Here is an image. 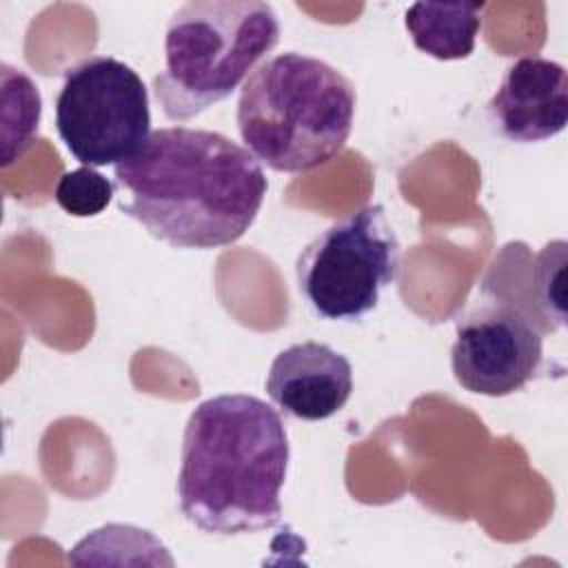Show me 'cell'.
Instances as JSON below:
<instances>
[{
    "label": "cell",
    "instance_id": "obj_10",
    "mask_svg": "<svg viewBox=\"0 0 568 568\" xmlns=\"http://www.w3.org/2000/svg\"><path fill=\"white\" fill-rule=\"evenodd\" d=\"M484 2H413L404 27L413 44L435 60H464L475 51Z\"/></svg>",
    "mask_w": 568,
    "mask_h": 568
},
{
    "label": "cell",
    "instance_id": "obj_11",
    "mask_svg": "<svg viewBox=\"0 0 568 568\" xmlns=\"http://www.w3.org/2000/svg\"><path fill=\"white\" fill-rule=\"evenodd\" d=\"M2 164L9 166L29 149L42 109L33 80L9 64H2Z\"/></svg>",
    "mask_w": 568,
    "mask_h": 568
},
{
    "label": "cell",
    "instance_id": "obj_9",
    "mask_svg": "<svg viewBox=\"0 0 568 568\" xmlns=\"http://www.w3.org/2000/svg\"><path fill=\"white\" fill-rule=\"evenodd\" d=\"M273 404L304 422L328 419L353 393V366L346 355L320 342H302L280 351L266 375Z\"/></svg>",
    "mask_w": 568,
    "mask_h": 568
},
{
    "label": "cell",
    "instance_id": "obj_2",
    "mask_svg": "<svg viewBox=\"0 0 568 568\" xmlns=\"http://www.w3.org/2000/svg\"><path fill=\"white\" fill-rule=\"evenodd\" d=\"M288 457L286 428L271 404L246 393L204 399L182 437V515L197 530L222 537L277 526Z\"/></svg>",
    "mask_w": 568,
    "mask_h": 568
},
{
    "label": "cell",
    "instance_id": "obj_6",
    "mask_svg": "<svg viewBox=\"0 0 568 568\" xmlns=\"http://www.w3.org/2000/svg\"><path fill=\"white\" fill-rule=\"evenodd\" d=\"M55 129L82 166L120 164L151 135L149 91L113 55H89L64 71L55 98Z\"/></svg>",
    "mask_w": 568,
    "mask_h": 568
},
{
    "label": "cell",
    "instance_id": "obj_13",
    "mask_svg": "<svg viewBox=\"0 0 568 568\" xmlns=\"http://www.w3.org/2000/svg\"><path fill=\"white\" fill-rule=\"evenodd\" d=\"M566 262V242L557 240L546 244L537 255L532 266V293L537 304L544 308L546 320L564 322V293H561V271Z\"/></svg>",
    "mask_w": 568,
    "mask_h": 568
},
{
    "label": "cell",
    "instance_id": "obj_4",
    "mask_svg": "<svg viewBox=\"0 0 568 568\" xmlns=\"http://www.w3.org/2000/svg\"><path fill=\"white\" fill-rule=\"evenodd\" d=\"M280 22L262 0H191L166 22L164 67L153 93L169 120L184 122L226 100L277 44Z\"/></svg>",
    "mask_w": 568,
    "mask_h": 568
},
{
    "label": "cell",
    "instance_id": "obj_3",
    "mask_svg": "<svg viewBox=\"0 0 568 568\" xmlns=\"http://www.w3.org/2000/svg\"><path fill=\"white\" fill-rule=\"evenodd\" d=\"M353 82L328 62L284 51L262 60L237 98L244 149L280 173L328 164L346 144L355 120Z\"/></svg>",
    "mask_w": 568,
    "mask_h": 568
},
{
    "label": "cell",
    "instance_id": "obj_5",
    "mask_svg": "<svg viewBox=\"0 0 568 568\" xmlns=\"http://www.w3.org/2000/svg\"><path fill=\"white\" fill-rule=\"evenodd\" d=\"M399 240L382 204H368L315 235L297 255V288L324 320H359L399 271Z\"/></svg>",
    "mask_w": 568,
    "mask_h": 568
},
{
    "label": "cell",
    "instance_id": "obj_1",
    "mask_svg": "<svg viewBox=\"0 0 568 568\" xmlns=\"http://www.w3.org/2000/svg\"><path fill=\"white\" fill-rule=\"evenodd\" d=\"M118 209L175 248H220L255 222L268 182L262 164L231 138L189 126L151 131L113 166Z\"/></svg>",
    "mask_w": 568,
    "mask_h": 568
},
{
    "label": "cell",
    "instance_id": "obj_7",
    "mask_svg": "<svg viewBox=\"0 0 568 568\" xmlns=\"http://www.w3.org/2000/svg\"><path fill=\"white\" fill-rule=\"evenodd\" d=\"M541 359V328L506 300L481 304L457 324L450 366L457 384L475 395L506 397L521 390Z\"/></svg>",
    "mask_w": 568,
    "mask_h": 568
},
{
    "label": "cell",
    "instance_id": "obj_8",
    "mask_svg": "<svg viewBox=\"0 0 568 568\" xmlns=\"http://www.w3.org/2000/svg\"><path fill=\"white\" fill-rule=\"evenodd\" d=\"M488 115L510 142L528 144L559 135L568 122L566 67L539 55L515 60L488 102Z\"/></svg>",
    "mask_w": 568,
    "mask_h": 568
},
{
    "label": "cell",
    "instance_id": "obj_12",
    "mask_svg": "<svg viewBox=\"0 0 568 568\" xmlns=\"http://www.w3.org/2000/svg\"><path fill=\"white\" fill-rule=\"evenodd\" d=\"M115 195V182L93 166H80L60 175L53 197L58 206L73 217H93L102 213Z\"/></svg>",
    "mask_w": 568,
    "mask_h": 568
}]
</instances>
